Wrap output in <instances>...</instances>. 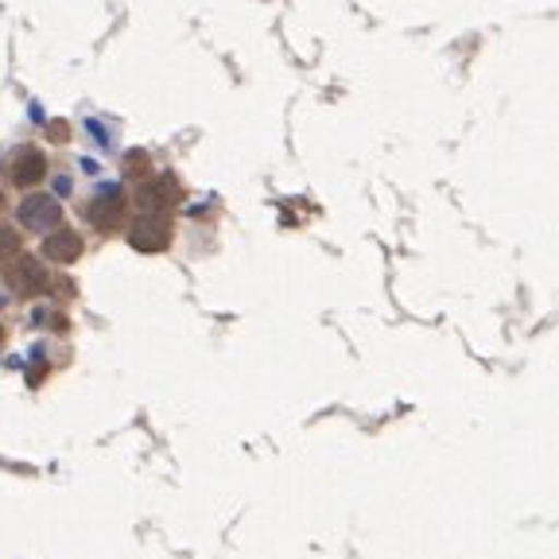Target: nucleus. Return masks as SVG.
<instances>
[{
    "label": "nucleus",
    "instance_id": "0eeeda50",
    "mask_svg": "<svg viewBox=\"0 0 559 559\" xmlns=\"http://www.w3.org/2000/svg\"><path fill=\"white\" fill-rule=\"evenodd\" d=\"M12 257H20V237H16V229L0 226V269H4Z\"/></svg>",
    "mask_w": 559,
    "mask_h": 559
},
{
    "label": "nucleus",
    "instance_id": "423d86ee",
    "mask_svg": "<svg viewBox=\"0 0 559 559\" xmlns=\"http://www.w3.org/2000/svg\"><path fill=\"white\" fill-rule=\"evenodd\" d=\"M9 284L20 292V296H35V292L47 288V272L39 261H32V257H20V264L9 272Z\"/></svg>",
    "mask_w": 559,
    "mask_h": 559
},
{
    "label": "nucleus",
    "instance_id": "39448f33",
    "mask_svg": "<svg viewBox=\"0 0 559 559\" xmlns=\"http://www.w3.org/2000/svg\"><path fill=\"white\" fill-rule=\"evenodd\" d=\"M44 253L51 257V261H62V264L79 261V257H82V237L74 234V229H70L67 222H62L59 229H51V234H47Z\"/></svg>",
    "mask_w": 559,
    "mask_h": 559
},
{
    "label": "nucleus",
    "instance_id": "7ed1b4c3",
    "mask_svg": "<svg viewBox=\"0 0 559 559\" xmlns=\"http://www.w3.org/2000/svg\"><path fill=\"white\" fill-rule=\"evenodd\" d=\"M124 202H129V199H124L121 187H114V183L97 187V194L86 202L90 226H97L102 234H114V229L124 222Z\"/></svg>",
    "mask_w": 559,
    "mask_h": 559
},
{
    "label": "nucleus",
    "instance_id": "6e6552de",
    "mask_svg": "<svg viewBox=\"0 0 559 559\" xmlns=\"http://www.w3.org/2000/svg\"><path fill=\"white\" fill-rule=\"evenodd\" d=\"M0 206H4V194H0Z\"/></svg>",
    "mask_w": 559,
    "mask_h": 559
},
{
    "label": "nucleus",
    "instance_id": "20e7f679",
    "mask_svg": "<svg viewBox=\"0 0 559 559\" xmlns=\"http://www.w3.org/2000/svg\"><path fill=\"white\" fill-rule=\"evenodd\" d=\"M16 214H20V226L32 229V234H51V229H59L67 222L55 194H27Z\"/></svg>",
    "mask_w": 559,
    "mask_h": 559
},
{
    "label": "nucleus",
    "instance_id": "f03ea898",
    "mask_svg": "<svg viewBox=\"0 0 559 559\" xmlns=\"http://www.w3.org/2000/svg\"><path fill=\"white\" fill-rule=\"evenodd\" d=\"M129 241L140 253H159V249H167V241H171V218H167L164 210H144L129 226Z\"/></svg>",
    "mask_w": 559,
    "mask_h": 559
},
{
    "label": "nucleus",
    "instance_id": "f257e3e1",
    "mask_svg": "<svg viewBox=\"0 0 559 559\" xmlns=\"http://www.w3.org/2000/svg\"><path fill=\"white\" fill-rule=\"evenodd\" d=\"M4 179L20 191H32L35 183H44L47 179V156L32 144H20V148L9 152L4 159Z\"/></svg>",
    "mask_w": 559,
    "mask_h": 559
}]
</instances>
